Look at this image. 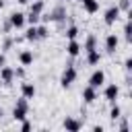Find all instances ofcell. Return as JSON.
I'll use <instances>...</instances> for the list:
<instances>
[{"label": "cell", "instance_id": "obj_14", "mask_svg": "<svg viewBox=\"0 0 132 132\" xmlns=\"http://www.w3.org/2000/svg\"><path fill=\"white\" fill-rule=\"evenodd\" d=\"M80 4H82V10L89 14H95L99 10V0H80Z\"/></svg>", "mask_w": 132, "mask_h": 132}, {"label": "cell", "instance_id": "obj_21", "mask_svg": "<svg viewBox=\"0 0 132 132\" xmlns=\"http://www.w3.org/2000/svg\"><path fill=\"white\" fill-rule=\"evenodd\" d=\"M37 37L39 39H47L50 37V27L43 23V25H37Z\"/></svg>", "mask_w": 132, "mask_h": 132}, {"label": "cell", "instance_id": "obj_19", "mask_svg": "<svg viewBox=\"0 0 132 132\" xmlns=\"http://www.w3.org/2000/svg\"><path fill=\"white\" fill-rule=\"evenodd\" d=\"M27 113H29L27 109H23V107H16V105H14V109H12V118H14L16 122L25 120V118H27Z\"/></svg>", "mask_w": 132, "mask_h": 132}, {"label": "cell", "instance_id": "obj_11", "mask_svg": "<svg viewBox=\"0 0 132 132\" xmlns=\"http://www.w3.org/2000/svg\"><path fill=\"white\" fill-rule=\"evenodd\" d=\"M80 50H82V45L78 43V39H68V43H66V54H68L70 58H76V56L80 54Z\"/></svg>", "mask_w": 132, "mask_h": 132}, {"label": "cell", "instance_id": "obj_7", "mask_svg": "<svg viewBox=\"0 0 132 132\" xmlns=\"http://www.w3.org/2000/svg\"><path fill=\"white\" fill-rule=\"evenodd\" d=\"M80 97H82V101H85L87 105H91V103H95V99H97V89L91 87V85H87V87L82 89Z\"/></svg>", "mask_w": 132, "mask_h": 132}, {"label": "cell", "instance_id": "obj_33", "mask_svg": "<svg viewBox=\"0 0 132 132\" xmlns=\"http://www.w3.org/2000/svg\"><path fill=\"white\" fill-rule=\"evenodd\" d=\"M19 4H29V0H16Z\"/></svg>", "mask_w": 132, "mask_h": 132}, {"label": "cell", "instance_id": "obj_15", "mask_svg": "<svg viewBox=\"0 0 132 132\" xmlns=\"http://www.w3.org/2000/svg\"><path fill=\"white\" fill-rule=\"evenodd\" d=\"M99 62H101V52H99V50L87 52V64H89V66H97Z\"/></svg>", "mask_w": 132, "mask_h": 132}, {"label": "cell", "instance_id": "obj_9", "mask_svg": "<svg viewBox=\"0 0 132 132\" xmlns=\"http://www.w3.org/2000/svg\"><path fill=\"white\" fill-rule=\"evenodd\" d=\"M47 16H50V21H56V23L62 25V23L66 21V8H64V6H56Z\"/></svg>", "mask_w": 132, "mask_h": 132}, {"label": "cell", "instance_id": "obj_20", "mask_svg": "<svg viewBox=\"0 0 132 132\" xmlns=\"http://www.w3.org/2000/svg\"><path fill=\"white\" fill-rule=\"evenodd\" d=\"M120 116H122V107L113 101V103H111V109H109V118H111V122H116Z\"/></svg>", "mask_w": 132, "mask_h": 132}, {"label": "cell", "instance_id": "obj_17", "mask_svg": "<svg viewBox=\"0 0 132 132\" xmlns=\"http://www.w3.org/2000/svg\"><path fill=\"white\" fill-rule=\"evenodd\" d=\"M43 8H45V2H43V0H35V2H31L29 12H33V14H41Z\"/></svg>", "mask_w": 132, "mask_h": 132}, {"label": "cell", "instance_id": "obj_3", "mask_svg": "<svg viewBox=\"0 0 132 132\" xmlns=\"http://www.w3.org/2000/svg\"><path fill=\"white\" fill-rule=\"evenodd\" d=\"M8 23H10L12 29H23V27H25V14L19 12V10H14V12H10Z\"/></svg>", "mask_w": 132, "mask_h": 132}, {"label": "cell", "instance_id": "obj_30", "mask_svg": "<svg viewBox=\"0 0 132 132\" xmlns=\"http://www.w3.org/2000/svg\"><path fill=\"white\" fill-rule=\"evenodd\" d=\"M10 45H12V39H6V41H4V45H2V50H8Z\"/></svg>", "mask_w": 132, "mask_h": 132}, {"label": "cell", "instance_id": "obj_25", "mask_svg": "<svg viewBox=\"0 0 132 132\" xmlns=\"http://www.w3.org/2000/svg\"><path fill=\"white\" fill-rule=\"evenodd\" d=\"M118 8H120L122 12H130V0H120V2H118Z\"/></svg>", "mask_w": 132, "mask_h": 132}, {"label": "cell", "instance_id": "obj_26", "mask_svg": "<svg viewBox=\"0 0 132 132\" xmlns=\"http://www.w3.org/2000/svg\"><path fill=\"white\" fill-rule=\"evenodd\" d=\"M31 128H33V124H31L27 118H25V120H21V130H23V132H29Z\"/></svg>", "mask_w": 132, "mask_h": 132}, {"label": "cell", "instance_id": "obj_27", "mask_svg": "<svg viewBox=\"0 0 132 132\" xmlns=\"http://www.w3.org/2000/svg\"><path fill=\"white\" fill-rule=\"evenodd\" d=\"M118 120H120V130H122V132H126V130H128V120H126L124 116H120Z\"/></svg>", "mask_w": 132, "mask_h": 132}, {"label": "cell", "instance_id": "obj_32", "mask_svg": "<svg viewBox=\"0 0 132 132\" xmlns=\"http://www.w3.org/2000/svg\"><path fill=\"white\" fill-rule=\"evenodd\" d=\"M93 132H103V126H93Z\"/></svg>", "mask_w": 132, "mask_h": 132}, {"label": "cell", "instance_id": "obj_18", "mask_svg": "<svg viewBox=\"0 0 132 132\" xmlns=\"http://www.w3.org/2000/svg\"><path fill=\"white\" fill-rule=\"evenodd\" d=\"M27 41H37L39 37H37V25H29V29L25 31V35H23Z\"/></svg>", "mask_w": 132, "mask_h": 132}, {"label": "cell", "instance_id": "obj_12", "mask_svg": "<svg viewBox=\"0 0 132 132\" xmlns=\"http://www.w3.org/2000/svg\"><path fill=\"white\" fill-rule=\"evenodd\" d=\"M35 93H37V89H35V85H33V82H29V80H23V82H21V95H23V97L33 99V97H35Z\"/></svg>", "mask_w": 132, "mask_h": 132}, {"label": "cell", "instance_id": "obj_8", "mask_svg": "<svg viewBox=\"0 0 132 132\" xmlns=\"http://www.w3.org/2000/svg\"><path fill=\"white\" fill-rule=\"evenodd\" d=\"M62 126H64L66 130H70V132H78V130L82 128V122H80V120H76V118L66 116V118H64V122H62Z\"/></svg>", "mask_w": 132, "mask_h": 132}, {"label": "cell", "instance_id": "obj_31", "mask_svg": "<svg viewBox=\"0 0 132 132\" xmlns=\"http://www.w3.org/2000/svg\"><path fill=\"white\" fill-rule=\"evenodd\" d=\"M4 64H6V56H4V54H0V68H2Z\"/></svg>", "mask_w": 132, "mask_h": 132}, {"label": "cell", "instance_id": "obj_1", "mask_svg": "<svg viewBox=\"0 0 132 132\" xmlns=\"http://www.w3.org/2000/svg\"><path fill=\"white\" fill-rule=\"evenodd\" d=\"M76 76H78L76 68H74L72 64H66V68L62 70V76H60V85H62V89H68V87L76 80Z\"/></svg>", "mask_w": 132, "mask_h": 132}, {"label": "cell", "instance_id": "obj_2", "mask_svg": "<svg viewBox=\"0 0 132 132\" xmlns=\"http://www.w3.org/2000/svg\"><path fill=\"white\" fill-rule=\"evenodd\" d=\"M120 14H122V10L118 8V4H116V6H109V8L103 12V23H105V25H113V23L120 19Z\"/></svg>", "mask_w": 132, "mask_h": 132}, {"label": "cell", "instance_id": "obj_6", "mask_svg": "<svg viewBox=\"0 0 132 132\" xmlns=\"http://www.w3.org/2000/svg\"><path fill=\"white\" fill-rule=\"evenodd\" d=\"M0 80H2V85H12V80H14V68H10V66H2L0 68Z\"/></svg>", "mask_w": 132, "mask_h": 132}, {"label": "cell", "instance_id": "obj_34", "mask_svg": "<svg viewBox=\"0 0 132 132\" xmlns=\"http://www.w3.org/2000/svg\"><path fill=\"white\" fill-rule=\"evenodd\" d=\"M0 8H4V0H0Z\"/></svg>", "mask_w": 132, "mask_h": 132}, {"label": "cell", "instance_id": "obj_28", "mask_svg": "<svg viewBox=\"0 0 132 132\" xmlns=\"http://www.w3.org/2000/svg\"><path fill=\"white\" fill-rule=\"evenodd\" d=\"M14 76H16V78H25V66H19V68L14 70Z\"/></svg>", "mask_w": 132, "mask_h": 132}, {"label": "cell", "instance_id": "obj_29", "mask_svg": "<svg viewBox=\"0 0 132 132\" xmlns=\"http://www.w3.org/2000/svg\"><path fill=\"white\" fill-rule=\"evenodd\" d=\"M124 70H126V72L132 70V58H126V60H124Z\"/></svg>", "mask_w": 132, "mask_h": 132}, {"label": "cell", "instance_id": "obj_22", "mask_svg": "<svg viewBox=\"0 0 132 132\" xmlns=\"http://www.w3.org/2000/svg\"><path fill=\"white\" fill-rule=\"evenodd\" d=\"M64 35H66V39H76V37H78V27H76V25H70V27L64 31Z\"/></svg>", "mask_w": 132, "mask_h": 132}, {"label": "cell", "instance_id": "obj_13", "mask_svg": "<svg viewBox=\"0 0 132 132\" xmlns=\"http://www.w3.org/2000/svg\"><path fill=\"white\" fill-rule=\"evenodd\" d=\"M19 62H21V66H31L33 64V52L31 50H21L19 52Z\"/></svg>", "mask_w": 132, "mask_h": 132}, {"label": "cell", "instance_id": "obj_16", "mask_svg": "<svg viewBox=\"0 0 132 132\" xmlns=\"http://www.w3.org/2000/svg\"><path fill=\"white\" fill-rule=\"evenodd\" d=\"M82 50H85V52L97 50V37H95L93 33H89V35H87V39H85V45H82Z\"/></svg>", "mask_w": 132, "mask_h": 132}, {"label": "cell", "instance_id": "obj_4", "mask_svg": "<svg viewBox=\"0 0 132 132\" xmlns=\"http://www.w3.org/2000/svg\"><path fill=\"white\" fill-rule=\"evenodd\" d=\"M103 82H105V72H103L101 68H97V70L89 76V85L95 87V89H99V87H103Z\"/></svg>", "mask_w": 132, "mask_h": 132}, {"label": "cell", "instance_id": "obj_5", "mask_svg": "<svg viewBox=\"0 0 132 132\" xmlns=\"http://www.w3.org/2000/svg\"><path fill=\"white\" fill-rule=\"evenodd\" d=\"M103 97H105L109 103H113V101L120 97V87H118L116 82H109V85L105 87V91H103Z\"/></svg>", "mask_w": 132, "mask_h": 132}, {"label": "cell", "instance_id": "obj_10", "mask_svg": "<svg viewBox=\"0 0 132 132\" xmlns=\"http://www.w3.org/2000/svg\"><path fill=\"white\" fill-rule=\"evenodd\" d=\"M118 43H120L118 35H116V33H109V35L105 37V52H107V54H116V50H118Z\"/></svg>", "mask_w": 132, "mask_h": 132}, {"label": "cell", "instance_id": "obj_23", "mask_svg": "<svg viewBox=\"0 0 132 132\" xmlns=\"http://www.w3.org/2000/svg\"><path fill=\"white\" fill-rule=\"evenodd\" d=\"M25 23H29V25H39V14H33V12H29V14L25 16Z\"/></svg>", "mask_w": 132, "mask_h": 132}, {"label": "cell", "instance_id": "obj_24", "mask_svg": "<svg viewBox=\"0 0 132 132\" xmlns=\"http://www.w3.org/2000/svg\"><path fill=\"white\" fill-rule=\"evenodd\" d=\"M124 37H126L128 43L132 41V27H130V21H126V25H124Z\"/></svg>", "mask_w": 132, "mask_h": 132}]
</instances>
